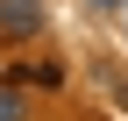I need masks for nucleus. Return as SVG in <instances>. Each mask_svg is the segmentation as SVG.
Segmentation results:
<instances>
[{"mask_svg":"<svg viewBox=\"0 0 128 121\" xmlns=\"http://www.w3.org/2000/svg\"><path fill=\"white\" fill-rule=\"evenodd\" d=\"M43 28V0H28V7H0V36H14V43H28Z\"/></svg>","mask_w":128,"mask_h":121,"instance_id":"1","label":"nucleus"},{"mask_svg":"<svg viewBox=\"0 0 128 121\" xmlns=\"http://www.w3.org/2000/svg\"><path fill=\"white\" fill-rule=\"evenodd\" d=\"M0 121H22V93H14L7 78H0Z\"/></svg>","mask_w":128,"mask_h":121,"instance_id":"2","label":"nucleus"},{"mask_svg":"<svg viewBox=\"0 0 128 121\" xmlns=\"http://www.w3.org/2000/svg\"><path fill=\"white\" fill-rule=\"evenodd\" d=\"M92 7H121V0H92Z\"/></svg>","mask_w":128,"mask_h":121,"instance_id":"3","label":"nucleus"},{"mask_svg":"<svg viewBox=\"0 0 128 121\" xmlns=\"http://www.w3.org/2000/svg\"><path fill=\"white\" fill-rule=\"evenodd\" d=\"M0 7H28V0H0Z\"/></svg>","mask_w":128,"mask_h":121,"instance_id":"4","label":"nucleus"}]
</instances>
